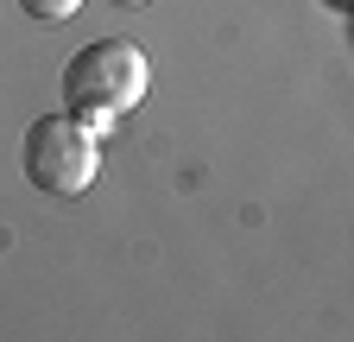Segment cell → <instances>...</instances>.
I'll use <instances>...</instances> for the list:
<instances>
[{
	"label": "cell",
	"instance_id": "obj_4",
	"mask_svg": "<svg viewBox=\"0 0 354 342\" xmlns=\"http://www.w3.org/2000/svg\"><path fill=\"white\" fill-rule=\"evenodd\" d=\"M329 7H348V13H354V0H329Z\"/></svg>",
	"mask_w": 354,
	"mask_h": 342
},
{
	"label": "cell",
	"instance_id": "obj_1",
	"mask_svg": "<svg viewBox=\"0 0 354 342\" xmlns=\"http://www.w3.org/2000/svg\"><path fill=\"white\" fill-rule=\"evenodd\" d=\"M146 89H152V64L127 38H95V45H82L64 64V108L76 120H88L95 134L114 127L127 108H140Z\"/></svg>",
	"mask_w": 354,
	"mask_h": 342
},
{
	"label": "cell",
	"instance_id": "obj_3",
	"mask_svg": "<svg viewBox=\"0 0 354 342\" xmlns=\"http://www.w3.org/2000/svg\"><path fill=\"white\" fill-rule=\"evenodd\" d=\"M19 7H26L32 19H44V26H64V19L82 13V0H19Z\"/></svg>",
	"mask_w": 354,
	"mask_h": 342
},
{
	"label": "cell",
	"instance_id": "obj_2",
	"mask_svg": "<svg viewBox=\"0 0 354 342\" xmlns=\"http://www.w3.org/2000/svg\"><path fill=\"white\" fill-rule=\"evenodd\" d=\"M19 171L32 178V190L44 197H76L95 184L102 171V146H95V127L76 120L70 108L64 114H38L19 140Z\"/></svg>",
	"mask_w": 354,
	"mask_h": 342
},
{
	"label": "cell",
	"instance_id": "obj_5",
	"mask_svg": "<svg viewBox=\"0 0 354 342\" xmlns=\"http://www.w3.org/2000/svg\"><path fill=\"white\" fill-rule=\"evenodd\" d=\"M120 7H146V0H120Z\"/></svg>",
	"mask_w": 354,
	"mask_h": 342
},
{
	"label": "cell",
	"instance_id": "obj_6",
	"mask_svg": "<svg viewBox=\"0 0 354 342\" xmlns=\"http://www.w3.org/2000/svg\"><path fill=\"white\" fill-rule=\"evenodd\" d=\"M348 32H354V26H348Z\"/></svg>",
	"mask_w": 354,
	"mask_h": 342
}]
</instances>
